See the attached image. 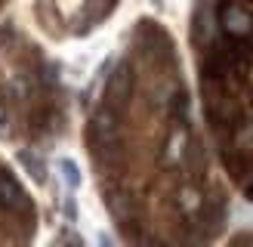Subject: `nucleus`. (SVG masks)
Here are the masks:
<instances>
[{"instance_id": "f03ea898", "label": "nucleus", "mask_w": 253, "mask_h": 247, "mask_svg": "<svg viewBox=\"0 0 253 247\" xmlns=\"http://www.w3.org/2000/svg\"><path fill=\"white\" fill-rule=\"evenodd\" d=\"M0 207H3V210H12V213L28 210V195L19 189L16 179H12V176H3V173H0Z\"/></svg>"}, {"instance_id": "39448f33", "label": "nucleus", "mask_w": 253, "mask_h": 247, "mask_svg": "<svg viewBox=\"0 0 253 247\" xmlns=\"http://www.w3.org/2000/svg\"><path fill=\"white\" fill-rule=\"evenodd\" d=\"M59 167H62V173H65V182L71 185V189H78V185H81V173H78V167H74V161L65 158Z\"/></svg>"}, {"instance_id": "f257e3e1", "label": "nucleus", "mask_w": 253, "mask_h": 247, "mask_svg": "<svg viewBox=\"0 0 253 247\" xmlns=\"http://www.w3.org/2000/svg\"><path fill=\"white\" fill-rule=\"evenodd\" d=\"M222 28L229 34H235V37H247L253 31V16L244 6L229 3V6H222Z\"/></svg>"}, {"instance_id": "0eeeda50", "label": "nucleus", "mask_w": 253, "mask_h": 247, "mask_svg": "<svg viewBox=\"0 0 253 247\" xmlns=\"http://www.w3.org/2000/svg\"><path fill=\"white\" fill-rule=\"evenodd\" d=\"M151 3H161V0H151Z\"/></svg>"}, {"instance_id": "20e7f679", "label": "nucleus", "mask_w": 253, "mask_h": 247, "mask_svg": "<svg viewBox=\"0 0 253 247\" xmlns=\"http://www.w3.org/2000/svg\"><path fill=\"white\" fill-rule=\"evenodd\" d=\"M19 161L25 164V170L31 173V179H37V182L46 179V164H43V158H37V155H31V152H22Z\"/></svg>"}, {"instance_id": "423d86ee", "label": "nucleus", "mask_w": 253, "mask_h": 247, "mask_svg": "<svg viewBox=\"0 0 253 247\" xmlns=\"http://www.w3.org/2000/svg\"><path fill=\"white\" fill-rule=\"evenodd\" d=\"M3 124H6V115H3V108H0V136L6 133V127H3Z\"/></svg>"}, {"instance_id": "7ed1b4c3", "label": "nucleus", "mask_w": 253, "mask_h": 247, "mask_svg": "<svg viewBox=\"0 0 253 247\" xmlns=\"http://www.w3.org/2000/svg\"><path fill=\"white\" fill-rule=\"evenodd\" d=\"M126 93H130V68L121 65L115 74H111V81H108V99L111 102H124Z\"/></svg>"}]
</instances>
